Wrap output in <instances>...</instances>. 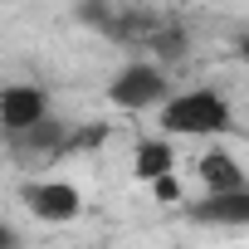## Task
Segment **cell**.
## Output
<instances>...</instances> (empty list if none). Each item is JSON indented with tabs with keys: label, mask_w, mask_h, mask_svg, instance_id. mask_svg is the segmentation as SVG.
Segmentation results:
<instances>
[{
	"label": "cell",
	"mask_w": 249,
	"mask_h": 249,
	"mask_svg": "<svg viewBox=\"0 0 249 249\" xmlns=\"http://www.w3.org/2000/svg\"><path fill=\"white\" fill-rule=\"evenodd\" d=\"M230 122L234 112L215 88H191L161 107V127L171 137H215V132H230Z\"/></svg>",
	"instance_id": "1"
},
{
	"label": "cell",
	"mask_w": 249,
	"mask_h": 249,
	"mask_svg": "<svg viewBox=\"0 0 249 249\" xmlns=\"http://www.w3.org/2000/svg\"><path fill=\"white\" fill-rule=\"evenodd\" d=\"M166 73H161V64H127V69H122L112 83H107V98L117 103V107H127V112H142V107H166L171 98H166Z\"/></svg>",
	"instance_id": "2"
},
{
	"label": "cell",
	"mask_w": 249,
	"mask_h": 249,
	"mask_svg": "<svg viewBox=\"0 0 249 249\" xmlns=\"http://www.w3.org/2000/svg\"><path fill=\"white\" fill-rule=\"evenodd\" d=\"M49 112V93L39 83H5V93H0V127H5V137H20L30 127H39Z\"/></svg>",
	"instance_id": "3"
},
{
	"label": "cell",
	"mask_w": 249,
	"mask_h": 249,
	"mask_svg": "<svg viewBox=\"0 0 249 249\" xmlns=\"http://www.w3.org/2000/svg\"><path fill=\"white\" fill-rule=\"evenodd\" d=\"M25 210L44 225H69V220H78L83 196L69 181H35V186H25Z\"/></svg>",
	"instance_id": "4"
},
{
	"label": "cell",
	"mask_w": 249,
	"mask_h": 249,
	"mask_svg": "<svg viewBox=\"0 0 249 249\" xmlns=\"http://www.w3.org/2000/svg\"><path fill=\"white\" fill-rule=\"evenodd\" d=\"M69 127L59 117H44L39 127H30V132H20V137H5V147H10V157L15 161H59V157H69Z\"/></svg>",
	"instance_id": "5"
},
{
	"label": "cell",
	"mask_w": 249,
	"mask_h": 249,
	"mask_svg": "<svg viewBox=\"0 0 249 249\" xmlns=\"http://www.w3.org/2000/svg\"><path fill=\"white\" fill-rule=\"evenodd\" d=\"M196 176H200V186H205V196H230V191H249V181H244V166L230 157V152H205L200 161H196Z\"/></svg>",
	"instance_id": "6"
},
{
	"label": "cell",
	"mask_w": 249,
	"mask_h": 249,
	"mask_svg": "<svg viewBox=\"0 0 249 249\" xmlns=\"http://www.w3.org/2000/svg\"><path fill=\"white\" fill-rule=\"evenodd\" d=\"M196 225H249V191H230V196H205L191 205Z\"/></svg>",
	"instance_id": "7"
},
{
	"label": "cell",
	"mask_w": 249,
	"mask_h": 249,
	"mask_svg": "<svg viewBox=\"0 0 249 249\" xmlns=\"http://www.w3.org/2000/svg\"><path fill=\"white\" fill-rule=\"evenodd\" d=\"M132 171L142 176V181H161V176H171L176 171V152H171V142H157V137H147V142H137V161H132Z\"/></svg>",
	"instance_id": "8"
},
{
	"label": "cell",
	"mask_w": 249,
	"mask_h": 249,
	"mask_svg": "<svg viewBox=\"0 0 249 249\" xmlns=\"http://www.w3.org/2000/svg\"><path fill=\"white\" fill-rule=\"evenodd\" d=\"M147 44H152L157 64H161V59H186V30H176V25H157Z\"/></svg>",
	"instance_id": "9"
},
{
	"label": "cell",
	"mask_w": 249,
	"mask_h": 249,
	"mask_svg": "<svg viewBox=\"0 0 249 249\" xmlns=\"http://www.w3.org/2000/svg\"><path fill=\"white\" fill-rule=\"evenodd\" d=\"M152 191H157V200H161V205H176V200H181V181H176V176H161Z\"/></svg>",
	"instance_id": "10"
},
{
	"label": "cell",
	"mask_w": 249,
	"mask_h": 249,
	"mask_svg": "<svg viewBox=\"0 0 249 249\" xmlns=\"http://www.w3.org/2000/svg\"><path fill=\"white\" fill-rule=\"evenodd\" d=\"M0 249H20V230H15V225L0 230Z\"/></svg>",
	"instance_id": "11"
}]
</instances>
